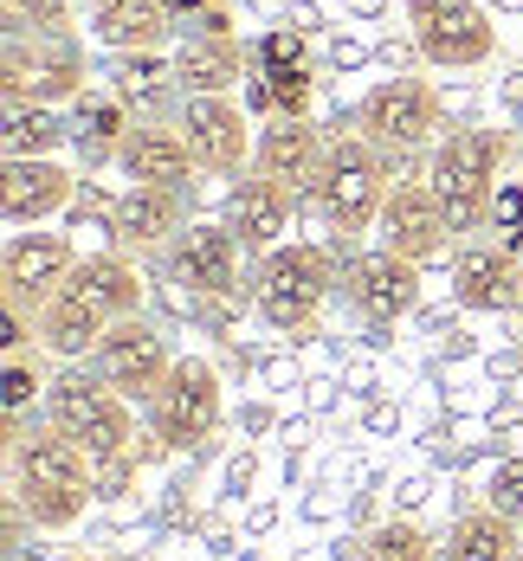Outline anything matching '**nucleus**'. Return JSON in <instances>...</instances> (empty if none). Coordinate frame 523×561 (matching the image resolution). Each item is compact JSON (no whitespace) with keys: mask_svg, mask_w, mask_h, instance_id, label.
Here are the masks:
<instances>
[{"mask_svg":"<svg viewBox=\"0 0 523 561\" xmlns=\"http://www.w3.org/2000/svg\"><path fill=\"white\" fill-rule=\"evenodd\" d=\"M91 497H98V465L58 426L26 433V420H13V510L33 529H71Z\"/></svg>","mask_w":523,"mask_h":561,"instance_id":"f257e3e1","label":"nucleus"},{"mask_svg":"<svg viewBox=\"0 0 523 561\" xmlns=\"http://www.w3.org/2000/svg\"><path fill=\"white\" fill-rule=\"evenodd\" d=\"M46 426H58L91 465H111L136 451V413L129 400L91 368V362H65L46 388Z\"/></svg>","mask_w":523,"mask_h":561,"instance_id":"f03ea898","label":"nucleus"},{"mask_svg":"<svg viewBox=\"0 0 523 561\" xmlns=\"http://www.w3.org/2000/svg\"><path fill=\"white\" fill-rule=\"evenodd\" d=\"M504 162H511V136L491 129V123H471V129H446L440 136V149L427 162V181H433L453 232L491 226V201L504 187Z\"/></svg>","mask_w":523,"mask_h":561,"instance_id":"7ed1b4c3","label":"nucleus"},{"mask_svg":"<svg viewBox=\"0 0 523 561\" xmlns=\"http://www.w3.org/2000/svg\"><path fill=\"white\" fill-rule=\"evenodd\" d=\"M388 187H395L388 181V156L368 136H330L323 169L310 181V201H317V214H323V226L337 239H355V232H368V226L382 220Z\"/></svg>","mask_w":523,"mask_h":561,"instance_id":"20e7f679","label":"nucleus"},{"mask_svg":"<svg viewBox=\"0 0 523 561\" xmlns=\"http://www.w3.org/2000/svg\"><path fill=\"white\" fill-rule=\"evenodd\" d=\"M343 284L337 272V259L323 252V245H310V239H285L278 252H265L259 259V278H252V310L272 323V330H317V317H323V304H330V290Z\"/></svg>","mask_w":523,"mask_h":561,"instance_id":"39448f33","label":"nucleus"},{"mask_svg":"<svg viewBox=\"0 0 523 561\" xmlns=\"http://www.w3.org/2000/svg\"><path fill=\"white\" fill-rule=\"evenodd\" d=\"M355 136H368L382 156H413V149H440L446 136V104L427 78H382L362 104H355Z\"/></svg>","mask_w":523,"mask_h":561,"instance_id":"423d86ee","label":"nucleus"},{"mask_svg":"<svg viewBox=\"0 0 523 561\" xmlns=\"http://www.w3.org/2000/svg\"><path fill=\"white\" fill-rule=\"evenodd\" d=\"M143 413H149V439H156L162 451H187V446H201V439H214L220 420H227V393H220L214 362L181 355V362L169 368V381L156 388V400H149Z\"/></svg>","mask_w":523,"mask_h":561,"instance_id":"0eeeda50","label":"nucleus"},{"mask_svg":"<svg viewBox=\"0 0 523 561\" xmlns=\"http://www.w3.org/2000/svg\"><path fill=\"white\" fill-rule=\"evenodd\" d=\"M413 53L433 71H478L498 53V26L485 13V0H401Z\"/></svg>","mask_w":523,"mask_h":561,"instance_id":"6e6552de","label":"nucleus"},{"mask_svg":"<svg viewBox=\"0 0 523 561\" xmlns=\"http://www.w3.org/2000/svg\"><path fill=\"white\" fill-rule=\"evenodd\" d=\"M0 91L7 104H78L84 98V46L78 39H7V65H0Z\"/></svg>","mask_w":523,"mask_h":561,"instance_id":"1a4fd4ad","label":"nucleus"},{"mask_svg":"<svg viewBox=\"0 0 523 561\" xmlns=\"http://www.w3.org/2000/svg\"><path fill=\"white\" fill-rule=\"evenodd\" d=\"M174 362H181V355L169 348V336H162L156 323H143V317H123V323H111V330H104V342H98V355H91V368H98V375H104V381L129 400V407H136V400L149 407V400H156V388L169 381Z\"/></svg>","mask_w":523,"mask_h":561,"instance_id":"9d476101","label":"nucleus"},{"mask_svg":"<svg viewBox=\"0 0 523 561\" xmlns=\"http://www.w3.org/2000/svg\"><path fill=\"white\" fill-rule=\"evenodd\" d=\"M0 272H7V310H20V317L39 323V310H46L58 290L71 284V272H78V245H71L65 232L26 226V232L7 239V265H0Z\"/></svg>","mask_w":523,"mask_h":561,"instance_id":"9b49d317","label":"nucleus"},{"mask_svg":"<svg viewBox=\"0 0 523 561\" xmlns=\"http://www.w3.org/2000/svg\"><path fill=\"white\" fill-rule=\"evenodd\" d=\"M343 297L355 304V317H362V323L395 330L401 317L420 310V265L401 259V252H388V245L355 252V259L343 265Z\"/></svg>","mask_w":523,"mask_h":561,"instance_id":"f8f14e48","label":"nucleus"},{"mask_svg":"<svg viewBox=\"0 0 523 561\" xmlns=\"http://www.w3.org/2000/svg\"><path fill=\"white\" fill-rule=\"evenodd\" d=\"M181 136H187L201 174H220V181H239L252 169V149H259L252 116L239 111L232 98H187L181 104Z\"/></svg>","mask_w":523,"mask_h":561,"instance_id":"ddd939ff","label":"nucleus"},{"mask_svg":"<svg viewBox=\"0 0 523 561\" xmlns=\"http://www.w3.org/2000/svg\"><path fill=\"white\" fill-rule=\"evenodd\" d=\"M239 252L246 245L227 232V220H187L162 252V272L187 297H239Z\"/></svg>","mask_w":523,"mask_h":561,"instance_id":"4468645a","label":"nucleus"},{"mask_svg":"<svg viewBox=\"0 0 523 561\" xmlns=\"http://www.w3.org/2000/svg\"><path fill=\"white\" fill-rule=\"evenodd\" d=\"M375 232H382L388 252H401V259H413V265H427V259L446 252L453 220H446L433 181H395V187H388V207H382V220H375Z\"/></svg>","mask_w":523,"mask_h":561,"instance_id":"2eb2a0df","label":"nucleus"},{"mask_svg":"<svg viewBox=\"0 0 523 561\" xmlns=\"http://www.w3.org/2000/svg\"><path fill=\"white\" fill-rule=\"evenodd\" d=\"M291 214H297V201H291V187H278L272 174L246 169L239 181L227 187V207H220V220H227V232L246 245V252H278L291 239Z\"/></svg>","mask_w":523,"mask_h":561,"instance_id":"dca6fc26","label":"nucleus"},{"mask_svg":"<svg viewBox=\"0 0 523 561\" xmlns=\"http://www.w3.org/2000/svg\"><path fill=\"white\" fill-rule=\"evenodd\" d=\"M116 169H123L129 187H174V194H187L194 174H201V162H194L181 123H156V116H143V123H129Z\"/></svg>","mask_w":523,"mask_h":561,"instance_id":"f3484780","label":"nucleus"},{"mask_svg":"<svg viewBox=\"0 0 523 561\" xmlns=\"http://www.w3.org/2000/svg\"><path fill=\"white\" fill-rule=\"evenodd\" d=\"M453 297L478 317H504L523 304V265L498 239H471L453 252Z\"/></svg>","mask_w":523,"mask_h":561,"instance_id":"a211bd4d","label":"nucleus"},{"mask_svg":"<svg viewBox=\"0 0 523 561\" xmlns=\"http://www.w3.org/2000/svg\"><path fill=\"white\" fill-rule=\"evenodd\" d=\"M84 33L104 53L129 58V53H162L174 33H181V20H174L169 0H98L91 20H84Z\"/></svg>","mask_w":523,"mask_h":561,"instance_id":"6ab92c4d","label":"nucleus"},{"mask_svg":"<svg viewBox=\"0 0 523 561\" xmlns=\"http://www.w3.org/2000/svg\"><path fill=\"white\" fill-rule=\"evenodd\" d=\"M71 194H78V181H71V169H58L53 156H39V162H7V174H0V214H7L13 232L46 226L53 214H65Z\"/></svg>","mask_w":523,"mask_h":561,"instance_id":"aec40b11","label":"nucleus"},{"mask_svg":"<svg viewBox=\"0 0 523 561\" xmlns=\"http://www.w3.org/2000/svg\"><path fill=\"white\" fill-rule=\"evenodd\" d=\"M181 226H187V207H181L174 187H123V201L111 214V245L129 252V259L136 252H169Z\"/></svg>","mask_w":523,"mask_h":561,"instance_id":"412c9836","label":"nucleus"},{"mask_svg":"<svg viewBox=\"0 0 523 561\" xmlns=\"http://www.w3.org/2000/svg\"><path fill=\"white\" fill-rule=\"evenodd\" d=\"M323 149H330V136H317V123L310 116H272L265 129H259V149H252V169L272 174L278 187H310L317 169H323Z\"/></svg>","mask_w":523,"mask_h":561,"instance_id":"4be33fe9","label":"nucleus"},{"mask_svg":"<svg viewBox=\"0 0 523 561\" xmlns=\"http://www.w3.org/2000/svg\"><path fill=\"white\" fill-rule=\"evenodd\" d=\"M246 78V46L214 39V33H187V46L174 53V91L181 98H232V84Z\"/></svg>","mask_w":523,"mask_h":561,"instance_id":"5701e85b","label":"nucleus"},{"mask_svg":"<svg viewBox=\"0 0 523 561\" xmlns=\"http://www.w3.org/2000/svg\"><path fill=\"white\" fill-rule=\"evenodd\" d=\"M33 330H39V348H46V355H58V362H91L98 342H104V330H111V317H104L98 304H84V297L65 284L53 304L39 310Z\"/></svg>","mask_w":523,"mask_h":561,"instance_id":"b1692460","label":"nucleus"},{"mask_svg":"<svg viewBox=\"0 0 523 561\" xmlns=\"http://www.w3.org/2000/svg\"><path fill=\"white\" fill-rule=\"evenodd\" d=\"M71 290H78L84 304H98L111 323H123V317H136V310H143V278H136V259H129V252H116V245H104V252H84V259H78V272H71Z\"/></svg>","mask_w":523,"mask_h":561,"instance_id":"393cba45","label":"nucleus"},{"mask_svg":"<svg viewBox=\"0 0 523 561\" xmlns=\"http://www.w3.org/2000/svg\"><path fill=\"white\" fill-rule=\"evenodd\" d=\"M440 561H523V523H511L491 504L465 510V516H453V529L440 542Z\"/></svg>","mask_w":523,"mask_h":561,"instance_id":"a878e982","label":"nucleus"},{"mask_svg":"<svg viewBox=\"0 0 523 561\" xmlns=\"http://www.w3.org/2000/svg\"><path fill=\"white\" fill-rule=\"evenodd\" d=\"M123 136H129L123 98H78V111H71V149L84 156V169L116 162L123 156Z\"/></svg>","mask_w":523,"mask_h":561,"instance_id":"bb28decb","label":"nucleus"},{"mask_svg":"<svg viewBox=\"0 0 523 561\" xmlns=\"http://www.w3.org/2000/svg\"><path fill=\"white\" fill-rule=\"evenodd\" d=\"M0 142H7V162H39L58 142H71V116H58L53 104H7Z\"/></svg>","mask_w":523,"mask_h":561,"instance_id":"cd10ccee","label":"nucleus"},{"mask_svg":"<svg viewBox=\"0 0 523 561\" xmlns=\"http://www.w3.org/2000/svg\"><path fill=\"white\" fill-rule=\"evenodd\" d=\"M7 39H71V0H0Z\"/></svg>","mask_w":523,"mask_h":561,"instance_id":"c85d7f7f","label":"nucleus"},{"mask_svg":"<svg viewBox=\"0 0 523 561\" xmlns=\"http://www.w3.org/2000/svg\"><path fill=\"white\" fill-rule=\"evenodd\" d=\"M362 561H440V542L420 529V523H382V529H368V542H362Z\"/></svg>","mask_w":523,"mask_h":561,"instance_id":"c756f323","label":"nucleus"},{"mask_svg":"<svg viewBox=\"0 0 523 561\" xmlns=\"http://www.w3.org/2000/svg\"><path fill=\"white\" fill-rule=\"evenodd\" d=\"M265 104L272 116H310V71L304 65H265Z\"/></svg>","mask_w":523,"mask_h":561,"instance_id":"7c9ffc66","label":"nucleus"},{"mask_svg":"<svg viewBox=\"0 0 523 561\" xmlns=\"http://www.w3.org/2000/svg\"><path fill=\"white\" fill-rule=\"evenodd\" d=\"M46 388H53V381H46L20 348H7V420H26V407L46 400Z\"/></svg>","mask_w":523,"mask_h":561,"instance_id":"2f4dec72","label":"nucleus"},{"mask_svg":"<svg viewBox=\"0 0 523 561\" xmlns=\"http://www.w3.org/2000/svg\"><path fill=\"white\" fill-rule=\"evenodd\" d=\"M485 504L504 510L511 523H523V451L518 458H498V471L485 478Z\"/></svg>","mask_w":523,"mask_h":561,"instance_id":"473e14b6","label":"nucleus"},{"mask_svg":"<svg viewBox=\"0 0 523 561\" xmlns=\"http://www.w3.org/2000/svg\"><path fill=\"white\" fill-rule=\"evenodd\" d=\"M259 58H265V65H304V33H285V26H272V33L259 39Z\"/></svg>","mask_w":523,"mask_h":561,"instance_id":"72a5a7b5","label":"nucleus"},{"mask_svg":"<svg viewBox=\"0 0 523 561\" xmlns=\"http://www.w3.org/2000/svg\"><path fill=\"white\" fill-rule=\"evenodd\" d=\"M491 226H498V232H518L523 226V181H504V187H498V201H491Z\"/></svg>","mask_w":523,"mask_h":561,"instance_id":"f704fd0d","label":"nucleus"},{"mask_svg":"<svg viewBox=\"0 0 523 561\" xmlns=\"http://www.w3.org/2000/svg\"><path fill=\"white\" fill-rule=\"evenodd\" d=\"M129 465H136V451H129V458H111V465H98V497H123Z\"/></svg>","mask_w":523,"mask_h":561,"instance_id":"c9c22d12","label":"nucleus"},{"mask_svg":"<svg viewBox=\"0 0 523 561\" xmlns=\"http://www.w3.org/2000/svg\"><path fill=\"white\" fill-rule=\"evenodd\" d=\"M169 7H174V20H201V13L220 7V0H169Z\"/></svg>","mask_w":523,"mask_h":561,"instance_id":"e433bc0d","label":"nucleus"},{"mask_svg":"<svg viewBox=\"0 0 523 561\" xmlns=\"http://www.w3.org/2000/svg\"><path fill=\"white\" fill-rule=\"evenodd\" d=\"M498 245H504V252L523 265V226H518V232H498Z\"/></svg>","mask_w":523,"mask_h":561,"instance_id":"4c0bfd02","label":"nucleus"},{"mask_svg":"<svg viewBox=\"0 0 523 561\" xmlns=\"http://www.w3.org/2000/svg\"><path fill=\"white\" fill-rule=\"evenodd\" d=\"M78 561H104V556H78Z\"/></svg>","mask_w":523,"mask_h":561,"instance_id":"58836bf2","label":"nucleus"},{"mask_svg":"<svg viewBox=\"0 0 523 561\" xmlns=\"http://www.w3.org/2000/svg\"><path fill=\"white\" fill-rule=\"evenodd\" d=\"M91 7H98V0H91Z\"/></svg>","mask_w":523,"mask_h":561,"instance_id":"ea45409f","label":"nucleus"}]
</instances>
